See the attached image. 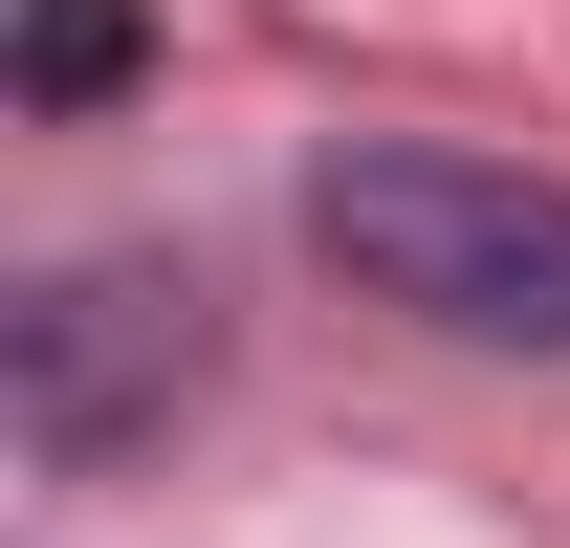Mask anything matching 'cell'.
<instances>
[{"label": "cell", "mask_w": 570, "mask_h": 548, "mask_svg": "<svg viewBox=\"0 0 570 548\" xmlns=\"http://www.w3.org/2000/svg\"><path fill=\"white\" fill-rule=\"evenodd\" d=\"M198 373H219V285L176 242H88V264H45L0 307V417H22L45 482H110L132 439H176Z\"/></svg>", "instance_id": "7a4b0ae2"}, {"label": "cell", "mask_w": 570, "mask_h": 548, "mask_svg": "<svg viewBox=\"0 0 570 548\" xmlns=\"http://www.w3.org/2000/svg\"><path fill=\"white\" fill-rule=\"evenodd\" d=\"M307 242L373 307H417V330L570 373V176H504V154H439V133H352L307 176Z\"/></svg>", "instance_id": "6da1fadb"}, {"label": "cell", "mask_w": 570, "mask_h": 548, "mask_svg": "<svg viewBox=\"0 0 570 548\" xmlns=\"http://www.w3.org/2000/svg\"><path fill=\"white\" fill-rule=\"evenodd\" d=\"M0 67H22V110H110V88L154 67V22H132V0H22Z\"/></svg>", "instance_id": "3957f363"}]
</instances>
